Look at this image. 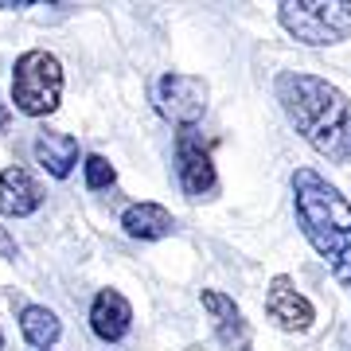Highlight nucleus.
<instances>
[{
  "label": "nucleus",
  "mask_w": 351,
  "mask_h": 351,
  "mask_svg": "<svg viewBox=\"0 0 351 351\" xmlns=\"http://www.w3.org/2000/svg\"><path fill=\"white\" fill-rule=\"evenodd\" d=\"M274 98L304 145L332 164H351V98L308 71H277Z\"/></svg>",
  "instance_id": "f257e3e1"
},
{
  "label": "nucleus",
  "mask_w": 351,
  "mask_h": 351,
  "mask_svg": "<svg viewBox=\"0 0 351 351\" xmlns=\"http://www.w3.org/2000/svg\"><path fill=\"white\" fill-rule=\"evenodd\" d=\"M293 215L304 242L324 258L328 274L351 293V199L316 168L293 172Z\"/></svg>",
  "instance_id": "f03ea898"
},
{
  "label": "nucleus",
  "mask_w": 351,
  "mask_h": 351,
  "mask_svg": "<svg viewBox=\"0 0 351 351\" xmlns=\"http://www.w3.org/2000/svg\"><path fill=\"white\" fill-rule=\"evenodd\" d=\"M277 24L304 47H336L351 36V0H281Z\"/></svg>",
  "instance_id": "7ed1b4c3"
},
{
  "label": "nucleus",
  "mask_w": 351,
  "mask_h": 351,
  "mask_svg": "<svg viewBox=\"0 0 351 351\" xmlns=\"http://www.w3.org/2000/svg\"><path fill=\"white\" fill-rule=\"evenodd\" d=\"M12 101L24 117H47L63 101V63L55 51L32 47L12 66Z\"/></svg>",
  "instance_id": "20e7f679"
},
{
  "label": "nucleus",
  "mask_w": 351,
  "mask_h": 351,
  "mask_svg": "<svg viewBox=\"0 0 351 351\" xmlns=\"http://www.w3.org/2000/svg\"><path fill=\"white\" fill-rule=\"evenodd\" d=\"M156 110L164 121H172L180 129H195L203 121V113L211 106V86L199 75H184V71H168L156 78Z\"/></svg>",
  "instance_id": "39448f33"
},
{
  "label": "nucleus",
  "mask_w": 351,
  "mask_h": 351,
  "mask_svg": "<svg viewBox=\"0 0 351 351\" xmlns=\"http://www.w3.org/2000/svg\"><path fill=\"white\" fill-rule=\"evenodd\" d=\"M176 180H180V191L191 203L219 195V172H215L211 149L203 145L199 129H180L176 133Z\"/></svg>",
  "instance_id": "423d86ee"
},
{
  "label": "nucleus",
  "mask_w": 351,
  "mask_h": 351,
  "mask_svg": "<svg viewBox=\"0 0 351 351\" xmlns=\"http://www.w3.org/2000/svg\"><path fill=\"white\" fill-rule=\"evenodd\" d=\"M265 316L274 328L297 336V332H308L316 324V304L297 289V281L289 274H274L265 285Z\"/></svg>",
  "instance_id": "0eeeda50"
},
{
  "label": "nucleus",
  "mask_w": 351,
  "mask_h": 351,
  "mask_svg": "<svg viewBox=\"0 0 351 351\" xmlns=\"http://www.w3.org/2000/svg\"><path fill=\"white\" fill-rule=\"evenodd\" d=\"M199 304H203V313L211 316L215 336H219V343H223L226 351H250L254 348L250 320L242 316V308H239L234 297H226L223 289H203Z\"/></svg>",
  "instance_id": "6e6552de"
},
{
  "label": "nucleus",
  "mask_w": 351,
  "mask_h": 351,
  "mask_svg": "<svg viewBox=\"0 0 351 351\" xmlns=\"http://www.w3.org/2000/svg\"><path fill=\"white\" fill-rule=\"evenodd\" d=\"M47 199V191L24 164H8L0 172V215L4 219H27L36 215Z\"/></svg>",
  "instance_id": "1a4fd4ad"
},
{
  "label": "nucleus",
  "mask_w": 351,
  "mask_h": 351,
  "mask_svg": "<svg viewBox=\"0 0 351 351\" xmlns=\"http://www.w3.org/2000/svg\"><path fill=\"white\" fill-rule=\"evenodd\" d=\"M129 328H133V304H129V297L117 293V289H98V297L90 304V332L101 343H117V339L129 336Z\"/></svg>",
  "instance_id": "9d476101"
},
{
  "label": "nucleus",
  "mask_w": 351,
  "mask_h": 351,
  "mask_svg": "<svg viewBox=\"0 0 351 351\" xmlns=\"http://www.w3.org/2000/svg\"><path fill=\"white\" fill-rule=\"evenodd\" d=\"M32 152L51 180H66L78 164V141L71 133H59V129H39L36 141H32Z\"/></svg>",
  "instance_id": "9b49d317"
},
{
  "label": "nucleus",
  "mask_w": 351,
  "mask_h": 351,
  "mask_svg": "<svg viewBox=\"0 0 351 351\" xmlns=\"http://www.w3.org/2000/svg\"><path fill=\"white\" fill-rule=\"evenodd\" d=\"M121 230L137 242H160L176 230V215L164 203H152V199L129 203L125 211H121Z\"/></svg>",
  "instance_id": "f8f14e48"
},
{
  "label": "nucleus",
  "mask_w": 351,
  "mask_h": 351,
  "mask_svg": "<svg viewBox=\"0 0 351 351\" xmlns=\"http://www.w3.org/2000/svg\"><path fill=\"white\" fill-rule=\"evenodd\" d=\"M16 320H20L24 343H32L36 351H51L59 343V336H63V320L51 313L47 304H20Z\"/></svg>",
  "instance_id": "ddd939ff"
},
{
  "label": "nucleus",
  "mask_w": 351,
  "mask_h": 351,
  "mask_svg": "<svg viewBox=\"0 0 351 351\" xmlns=\"http://www.w3.org/2000/svg\"><path fill=\"white\" fill-rule=\"evenodd\" d=\"M82 176H86V188L90 191H106L117 184V168H113L101 152H90L86 160H82Z\"/></svg>",
  "instance_id": "4468645a"
},
{
  "label": "nucleus",
  "mask_w": 351,
  "mask_h": 351,
  "mask_svg": "<svg viewBox=\"0 0 351 351\" xmlns=\"http://www.w3.org/2000/svg\"><path fill=\"white\" fill-rule=\"evenodd\" d=\"M0 258H4V262H16V258H20V246H16L12 230L4 223H0Z\"/></svg>",
  "instance_id": "2eb2a0df"
},
{
  "label": "nucleus",
  "mask_w": 351,
  "mask_h": 351,
  "mask_svg": "<svg viewBox=\"0 0 351 351\" xmlns=\"http://www.w3.org/2000/svg\"><path fill=\"white\" fill-rule=\"evenodd\" d=\"M4 12H16V8H32V0H0Z\"/></svg>",
  "instance_id": "dca6fc26"
},
{
  "label": "nucleus",
  "mask_w": 351,
  "mask_h": 351,
  "mask_svg": "<svg viewBox=\"0 0 351 351\" xmlns=\"http://www.w3.org/2000/svg\"><path fill=\"white\" fill-rule=\"evenodd\" d=\"M339 351H351V324L339 328Z\"/></svg>",
  "instance_id": "f3484780"
},
{
  "label": "nucleus",
  "mask_w": 351,
  "mask_h": 351,
  "mask_svg": "<svg viewBox=\"0 0 351 351\" xmlns=\"http://www.w3.org/2000/svg\"><path fill=\"white\" fill-rule=\"evenodd\" d=\"M8 121H12V110H8V106L0 101V129H8Z\"/></svg>",
  "instance_id": "a211bd4d"
},
{
  "label": "nucleus",
  "mask_w": 351,
  "mask_h": 351,
  "mask_svg": "<svg viewBox=\"0 0 351 351\" xmlns=\"http://www.w3.org/2000/svg\"><path fill=\"white\" fill-rule=\"evenodd\" d=\"M0 348H4V328H0Z\"/></svg>",
  "instance_id": "6ab92c4d"
}]
</instances>
